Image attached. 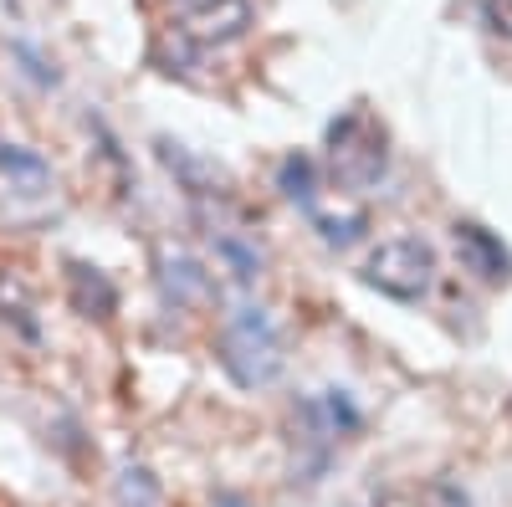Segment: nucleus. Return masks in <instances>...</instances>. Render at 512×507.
Instances as JSON below:
<instances>
[{
	"label": "nucleus",
	"mask_w": 512,
	"mask_h": 507,
	"mask_svg": "<svg viewBox=\"0 0 512 507\" xmlns=\"http://www.w3.org/2000/svg\"><path fill=\"white\" fill-rule=\"evenodd\" d=\"M0 175L11 180V190H47L52 185L47 159L26 144H11V139H0Z\"/></svg>",
	"instance_id": "10"
},
{
	"label": "nucleus",
	"mask_w": 512,
	"mask_h": 507,
	"mask_svg": "<svg viewBox=\"0 0 512 507\" xmlns=\"http://www.w3.org/2000/svg\"><path fill=\"white\" fill-rule=\"evenodd\" d=\"M308 216H313V226H318L323 246H338V251L354 246V241L369 231V216H364V210H323V205H313Z\"/></svg>",
	"instance_id": "11"
},
{
	"label": "nucleus",
	"mask_w": 512,
	"mask_h": 507,
	"mask_svg": "<svg viewBox=\"0 0 512 507\" xmlns=\"http://www.w3.org/2000/svg\"><path fill=\"white\" fill-rule=\"evenodd\" d=\"M118 507H159V482L149 467H123L118 472Z\"/></svg>",
	"instance_id": "12"
},
{
	"label": "nucleus",
	"mask_w": 512,
	"mask_h": 507,
	"mask_svg": "<svg viewBox=\"0 0 512 507\" xmlns=\"http://www.w3.org/2000/svg\"><path fill=\"white\" fill-rule=\"evenodd\" d=\"M328 169L344 190H374L384 180L390 149H384V129L364 108H349L328 123Z\"/></svg>",
	"instance_id": "2"
},
{
	"label": "nucleus",
	"mask_w": 512,
	"mask_h": 507,
	"mask_svg": "<svg viewBox=\"0 0 512 507\" xmlns=\"http://www.w3.org/2000/svg\"><path fill=\"white\" fill-rule=\"evenodd\" d=\"M364 282L395 303H420L436 287V246L425 236H390L369 251Z\"/></svg>",
	"instance_id": "3"
},
{
	"label": "nucleus",
	"mask_w": 512,
	"mask_h": 507,
	"mask_svg": "<svg viewBox=\"0 0 512 507\" xmlns=\"http://www.w3.org/2000/svg\"><path fill=\"white\" fill-rule=\"evenodd\" d=\"M451 236H456V251H461L466 272H477V277L492 282V287L512 282V251L502 246L497 231H487V226H477V221H456Z\"/></svg>",
	"instance_id": "6"
},
{
	"label": "nucleus",
	"mask_w": 512,
	"mask_h": 507,
	"mask_svg": "<svg viewBox=\"0 0 512 507\" xmlns=\"http://www.w3.org/2000/svg\"><path fill=\"white\" fill-rule=\"evenodd\" d=\"M216 359H221L226 379H231V385H241V390H267V385H277L282 369H287V344H282L277 318H272L262 303L231 308L226 323H221Z\"/></svg>",
	"instance_id": "1"
},
{
	"label": "nucleus",
	"mask_w": 512,
	"mask_h": 507,
	"mask_svg": "<svg viewBox=\"0 0 512 507\" xmlns=\"http://www.w3.org/2000/svg\"><path fill=\"white\" fill-rule=\"evenodd\" d=\"M67 298L82 318H113L118 313V287L93 262H67Z\"/></svg>",
	"instance_id": "8"
},
{
	"label": "nucleus",
	"mask_w": 512,
	"mask_h": 507,
	"mask_svg": "<svg viewBox=\"0 0 512 507\" xmlns=\"http://www.w3.org/2000/svg\"><path fill=\"white\" fill-rule=\"evenodd\" d=\"M154 154H159V164L175 175V185H180L190 200H231L226 169H216L210 159H200V154L185 149L180 139H154Z\"/></svg>",
	"instance_id": "5"
},
{
	"label": "nucleus",
	"mask_w": 512,
	"mask_h": 507,
	"mask_svg": "<svg viewBox=\"0 0 512 507\" xmlns=\"http://www.w3.org/2000/svg\"><path fill=\"white\" fill-rule=\"evenodd\" d=\"M11 52H16L21 62H26V72H31V77L41 82V88H57V72L47 67V57H41V52L31 47V41H11Z\"/></svg>",
	"instance_id": "13"
},
{
	"label": "nucleus",
	"mask_w": 512,
	"mask_h": 507,
	"mask_svg": "<svg viewBox=\"0 0 512 507\" xmlns=\"http://www.w3.org/2000/svg\"><path fill=\"white\" fill-rule=\"evenodd\" d=\"M159 287H164V298L180 303V308H200V303H210V292H216L205 262L190 257V251H159Z\"/></svg>",
	"instance_id": "7"
},
{
	"label": "nucleus",
	"mask_w": 512,
	"mask_h": 507,
	"mask_svg": "<svg viewBox=\"0 0 512 507\" xmlns=\"http://www.w3.org/2000/svg\"><path fill=\"white\" fill-rule=\"evenodd\" d=\"M216 507H246V502H241V497H221Z\"/></svg>",
	"instance_id": "14"
},
{
	"label": "nucleus",
	"mask_w": 512,
	"mask_h": 507,
	"mask_svg": "<svg viewBox=\"0 0 512 507\" xmlns=\"http://www.w3.org/2000/svg\"><path fill=\"white\" fill-rule=\"evenodd\" d=\"M251 21H256V11L246 0H185L175 21H169V31L190 41V47H231V41H241L251 31Z\"/></svg>",
	"instance_id": "4"
},
{
	"label": "nucleus",
	"mask_w": 512,
	"mask_h": 507,
	"mask_svg": "<svg viewBox=\"0 0 512 507\" xmlns=\"http://www.w3.org/2000/svg\"><path fill=\"white\" fill-rule=\"evenodd\" d=\"M277 190H282L297 210H313V205H318V164H313V154H303V149L282 154V164H277Z\"/></svg>",
	"instance_id": "9"
}]
</instances>
